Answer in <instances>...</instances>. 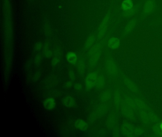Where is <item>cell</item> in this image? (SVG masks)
<instances>
[{"instance_id":"1","label":"cell","mask_w":162,"mask_h":137,"mask_svg":"<svg viewBox=\"0 0 162 137\" xmlns=\"http://www.w3.org/2000/svg\"><path fill=\"white\" fill-rule=\"evenodd\" d=\"M101 55V46L96 44L90 48L89 52V63L91 66L96 64Z\"/></svg>"},{"instance_id":"6","label":"cell","mask_w":162,"mask_h":137,"mask_svg":"<svg viewBox=\"0 0 162 137\" xmlns=\"http://www.w3.org/2000/svg\"><path fill=\"white\" fill-rule=\"evenodd\" d=\"M61 103L65 107L72 108L75 104V101L72 96H66L62 99Z\"/></svg>"},{"instance_id":"20","label":"cell","mask_w":162,"mask_h":137,"mask_svg":"<svg viewBox=\"0 0 162 137\" xmlns=\"http://www.w3.org/2000/svg\"><path fill=\"white\" fill-rule=\"evenodd\" d=\"M52 62L53 65H57L59 63V59L57 58H54L52 59Z\"/></svg>"},{"instance_id":"4","label":"cell","mask_w":162,"mask_h":137,"mask_svg":"<svg viewBox=\"0 0 162 137\" xmlns=\"http://www.w3.org/2000/svg\"><path fill=\"white\" fill-rule=\"evenodd\" d=\"M98 75L95 72L90 73L85 78V85L88 89H90L96 85L98 80Z\"/></svg>"},{"instance_id":"16","label":"cell","mask_w":162,"mask_h":137,"mask_svg":"<svg viewBox=\"0 0 162 137\" xmlns=\"http://www.w3.org/2000/svg\"><path fill=\"white\" fill-rule=\"evenodd\" d=\"M43 44L41 43H37L35 45V49L36 50H41V49H43Z\"/></svg>"},{"instance_id":"2","label":"cell","mask_w":162,"mask_h":137,"mask_svg":"<svg viewBox=\"0 0 162 137\" xmlns=\"http://www.w3.org/2000/svg\"><path fill=\"white\" fill-rule=\"evenodd\" d=\"M110 19V15L108 14L105 15L99 25L98 30V37L100 39H101L104 36L105 32L107 31Z\"/></svg>"},{"instance_id":"12","label":"cell","mask_w":162,"mask_h":137,"mask_svg":"<svg viewBox=\"0 0 162 137\" xmlns=\"http://www.w3.org/2000/svg\"><path fill=\"white\" fill-rule=\"evenodd\" d=\"M77 70L78 73L80 75H83L85 73L86 70L85 62L83 59H80L77 64Z\"/></svg>"},{"instance_id":"11","label":"cell","mask_w":162,"mask_h":137,"mask_svg":"<svg viewBox=\"0 0 162 137\" xmlns=\"http://www.w3.org/2000/svg\"><path fill=\"white\" fill-rule=\"evenodd\" d=\"M136 20L135 19H132L128 22L125 26V31L128 32L131 31L135 27L136 25Z\"/></svg>"},{"instance_id":"22","label":"cell","mask_w":162,"mask_h":137,"mask_svg":"<svg viewBox=\"0 0 162 137\" xmlns=\"http://www.w3.org/2000/svg\"><path fill=\"white\" fill-rule=\"evenodd\" d=\"M160 129H161V131H162V123H161V124H160Z\"/></svg>"},{"instance_id":"17","label":"cell","mask_w":162,"mask_h":137,"mask_svg":"<svg viewBox=\"0 0 162 137\" xmlns=\"http://www.w3.org/2000/svg\"><path fill=\"white\" fill-rule=\"evenodd\" d=\"M82 88V86L80 83H77L74 86L75 89L77 91H80Z\"/></svg>"},{"instance_id":"21","label":"cell","mask_w":162,"mask_h":137,"mask_svg":"<svg viewBox=\"0 0 162 137\" xmlns=\"http://www.w3.org/2000/svg\"><path fill=\"white\" fill-rule=\"evenodd\" d=\"M72 83L71 82H67L66 83V86L67 88H70L72 86Z\"/></svg>"},{"instance_id":"13","label":"cell","mask_w":162,"mask_h":137,"mask_svg":"<svg viewBox=\"0 0 162 137\" xmlns=\"http://www.w3.org/2000/svg\"><path fill=\"white\" fill-rule=\"evenodd\" d=\"M95 41V37L93 35H90L87 40L85 43V47L87 49H90L92 47Z\"/></svg>"},{"instance_id":"19","label":"cell","mask_w":162,"mask_h":137,"mask_svg":"<svg viewBox=\"0 0 162 137\" xmlns=\"http://www.w3.org/2000/svg\"><path fill=\"white\" fill-rule=\"evenodd\" d=\"M69 76H70V78H71L72 80H74L75 79V75L74 73L72 71H71L69 73Z\"/></svg>"},{"instance_id":"14","label":"cell","mask_w":162,"mask_h":137,"mask_svg":"<svg viewBox=\"0 0 162 137\" xmlns=\"http://www.w3.org/2000/svg\"><path fill=\"white\" fill-rule=\"evenodd\" d=\"M135 8L130 10L123 11V15L126 18H129L132 16L135 13Z\"/></svg>"},{"instance_id":"10","label":"cell","mask_w":162,"mask_h":137,"mask_svg":"<svg viewBox=\"0 0 162 137\" xmlns=\"http://www.w3.org/2000/svg\"><path fill=\"white\" fill-rule=\"evenodd\" d=\"M67 61L71 64H75L78 62V56L73 52H69L66 56Z\"/></svg>"},{"instance_id":"7","label":"cell","mask_w":162,"mask_h":137,"mask_svg":"<svg viewBox=\"0 0 162 137\" xmlns=\"http://www.w3.org/2000/svg\"><path fill=\"white\" fill-rule=\"evenodd\" d=\"M74 125L78 129L81 131H86L88 127V125L86 122L81 119L76 120L74 122Z\"/></svg>"},{"instance_id":"15","label":"cell","mask_w":162,"mask_h":137,"mask_svg":"<svg viewBox=\"0 0 162 137\" xmlns=\"http://www.w3.org/2000/svg\"><path fill=\"white\" fill-rule=\"evenodd\" d=\"M41 57H42V56L40 55H37L35 57V59H34V62L37 66L40 65V64L41 63V60H42Z\"/></svg>"},{"instance_id":"3","label":"cell","mask_w":162,"mask_h":137,"mask_svg":"<svg viewBox=\"0 0 162 137\" xmlns=\"http://www.w3.org/2000/svg\"><path fill=\"white\" fill-rule=\"evenodd\" d=\"M155 0H147L145 3L143 12L145 15H150L154 13L156 9Z\"/></svg>"},{"instance_id":"5","label":"cell","mask_w":162,"mask_h":137,"mask_svg":"<svg viewBox=\"0 0 162 137\" xmlns=\"http://www.w3.org/2000/svg\"><path fill=\"white\" fill-rule=\"evenodd\" d=\"M43 105L45 110L50 111L55 108L56 101L53 98L50 97L44 100L43 101Z\"/></svg>"},{"instance_id":"8","label":"cell","mask_w":162,"mask_h":137,"mask_svg":"<svg viewBox=\"0 0 162 137\" xmlns=\"http://www.w3.org/2000/svg\"><path fill=\"white\" fill-rule=\"evenodd\" d=\"M134 8L135 7L133 0H123L121 3V8L123 11L130 10Z\"/></svg>"},{"instance_id":"9","label":"cell","mask_w":162,"mask_h":137,"mask_svg":"<svg viewBox=\"0 0 162 137\" xmlns=\"http://www.w3.org/2000/svg\"><path fill=\"white\" fill-rule=\"evenodd\" d=\"M108 45L111 49H117L120 46L119 40L117 38H111L108 40Z\"/></svg>"},{"instance_id":"18","label":"cell","mask_w":162,"mask_h":137,"mask_svg":"<svg viewBox=\"0 0 162 137\" xmlns=\"http://www.w3.org/2000/svg\"><path fill=\"white\" fill-rule=\"evenodd\" d=\"M52 52H50V50H45V55L46 57H47V58H50L52 57Z\"/></svg>"}]
</instances>
